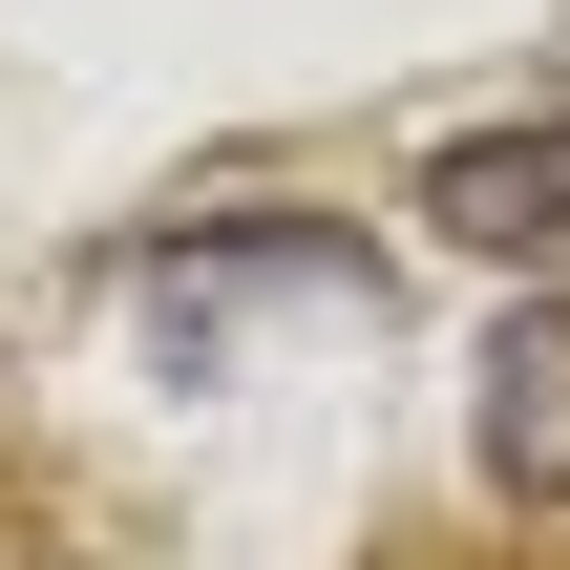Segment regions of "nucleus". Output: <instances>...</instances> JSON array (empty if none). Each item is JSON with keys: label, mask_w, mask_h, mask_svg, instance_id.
Here are the masks:
<instances>
[{"label": "nucleus", "mask_w": 570, "mask_h": 570, "mask_svg": "<svg viewBox=\"0 0 570 570\" xmlns=\"http://www.w3.org/2000/svg\"><path fill=\"white\" fill-rule=\"evenodd\" d=\"M423 233H465V254H529V275H550V254H570V106H550V127H465V148L423 169Z\"/></svg>", "instance_id": "1"}, {"label": "nucleus", "mask_w": 570, "mask_h": 570, "mask_svg": "<svg viewBox=\"0 0 570 570\" xmlns=\"http://www.w3.org/2000/svg\"><path fill=\"white\" fill-rule=\"evenodd\" d=\"M487 487H508L529 529H570V296H529V317L487 338Z\"/></svg>", "instance_id": "2"}, {"label": "nucleus", "mask_w": 570, "mask_h": 570, "mask_svg": "<svg viewBox=\"0 0 570 570\" xmlns=\"http://www.w3.org/2000/svg\"><path fill=\"white\" fill-rule=\"evenodd\" d=\"M0 570H106V529H85L42 465H0Z\"/></svg>", "instance_id": "3"}, {"label": "nucleus", "mask_w": 570, "mask_h": 570, "mask_svg": "<svg viewBox=\"0 0 570 570\" xmlns=\"http://www.w3.org/2000/svg\"><path fill=\"white\" fill-rule=\"evenodd\" d=\"M381 570H570V550H444V529H402Z\"/></svg>", "instance_id": "4"}]
</instances>
